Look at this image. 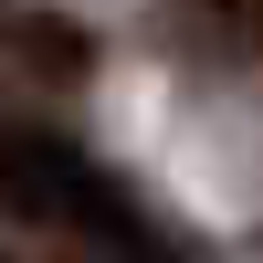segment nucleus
Listing matches in <instances>:
<instances>
[{"label":"nucleus","mask_w":263,"mask_h":263,"mask_svg":"<svg viewBox=\"0 0 263 263\" xmlns=\"http://www.w3.org/2000/svg\"><path fill=\"white\" fill-rule=\"evenodd\" d=\"M0 263H32V253H0Z\"/></svg>","instance_id":"obj_4"},{"label":"nucleus","mask_w":263,"mask_h":263,"mask_svg":"<svg viewBox=\"0 0 263 263\" xmlns=\"http://www.w3.org/2000/svg\"><path fill=\"white\" fill-rule=\"evenodd\" d=\"M190 32H211V53H232V63H263V0H190Z\"/></svg>","instance_id":"obj_3"},{"label":"nucleus","mask_w":263,"mask_h":263,"mask_svg":"<svg viewBox=\"0 0 263 263\" xmlns=\"http://www.w3.org/2000/svg\"><path fill=\"white\" fill-rule=\"evenodd\" d=\"M0 63L32 74V84H53V95L95 84V42H84V21L42 11V0H0Z\"/></svg>","instance_id":"obj_2"},{"label":"nucleus","mask_w":263,"mask_h":263,"mask_svg":"<svg viewBox=\"0 0 263 263\" xmlns=\"http://www.w3.org/2000/svg\"><path fill=\"white\" fill-rule=\"evenodd\" d=\"M0 221L74 232V242H95V253H116V263H190V242L168 221H147L126 179H105L74 137L21 126V116H0Z\"/></svg>","instance_id":"obj_1"}]
</instances>
